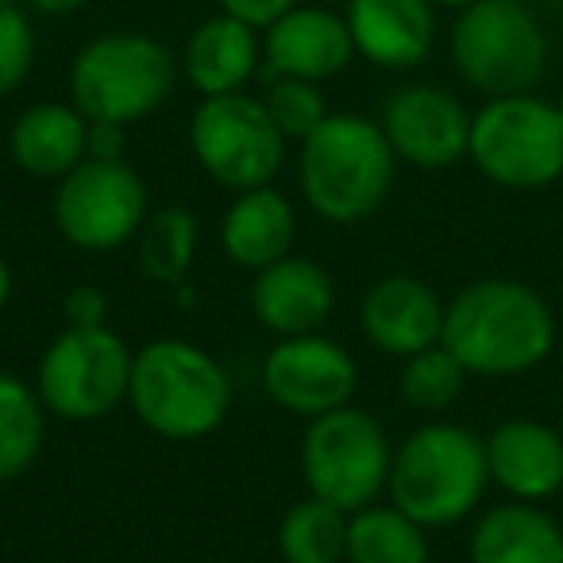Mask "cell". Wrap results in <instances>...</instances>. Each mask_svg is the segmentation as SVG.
Listing matches in <instances>:
<instances>
[{
    "mask_svg": "<svg viewBox=\"0 0 563 563\" xmlns=\"http://www.w3.org/2000/svg\"><path fill=\"white\" fill-rule=\"evenodd\" d=\"M347 517L332 501L301 498L278 525V552L286 563H340L347 555Z\"/></svg>",
    "mask_w": 563,
    "mask_h": 563,
    "instance_id": "cell-26",
    "label": "cell"
},
{
    "mask_svg": "<svg viewBox=\"0 0 563 563\" xmlns=\"http://www.w3.org/2000/svg\"><path fill=\"white\" fill-rule=\"evenodd\" d=\"M390 437L367 409L340 406L306 424L301 475L309 494L332 501L344 514L375 506V498L390 483Z\"/></svg>",
    "mask_w": 563,
    "mask_h": 563,
    "instance_id": "cell-7",
    "label": "cell"
},
{
    "mask_svg": "<svg viewBox=\"0 0 563 563\" xmlns=\"http://www.w3.org/2000/svg\"><path fill=\"white\" fill-rule=\"evenodd\" d=\"M35 12H43V16H70V12H78L86 0H27Z\"/></svg>",
    "mask_w": 563,
    "mask_h": 563,
    "instance_id": "cell-33",
    "label": "cell"
},
{
    "mask_svg": "<svg viewBox=\"0 0 563 563\" xmlns=\"http://www.w3.org/2000/svg\"><path fill=\"white\" fill-rule=\"evenodd\" d=\"M9 298H12V266L4 263V255H0V313H4Z\"/></svg>",
    "mask_w": 563,
    "mask_h": 563,
    "instance_id": "cell-34",
    "label": "cell"
},
{
    "mask_svg": "<svg viewBox=\"0 0 563 563\" xmlns=\"http://www.w3.org/2000/svg\"><path fill=\"white\" fill-rule=\"evenodd\" d=\"M440 344L467 375H525L548 360L555 344V317L532 286L514 278L471 282L444 306Z\"/></svg>",
    "mask_w": 563,
    "mask_h": 563,
    "instance_id": "cell-1",
    "label": "cell"
},
{
    "mask_svg": "<svg viewBox=\"0 0 563 563\" xmlns=\"http://www.w3.org/2000/svg\"><path fill=\"white\" fill-rule=\"evenodd\" d=\"M0 4H20V0H0Z\"/></svg>",
    "mask_w": 563,
    "mask_h": 563,
    "instance_id": "cell-38",
    "label": "cell"
},
{
    "mask_svg": "<svg viewBox=\"0 0 563 563\" xmlns=\"http://www.w3.org/2000/svg\"><path fill=\"white\" fill-rule=\"evenodd\" d=\"M147 217V181L124 158H86L58 178L55 224L74 247L112 251L135 240Z\"/></svg>",
    "mask_w": 563,
    "mask_h": 563,
    "instance_id": "cell-11",
    "label": "cell"
},
{
    "mask_svg": "<svg viewBox=\"0 0 563 563\" xmlns=\"http://www.w3.org/2000/svg\"><path fill=\"white\" fill-rule=\"evenodd\" d=\"M258 63H263V40L255 35V27L228 12L197 24L181 51V74L201 97L243 93Z\"/></svg>",
    "mask_w": 563,
    "mask_h": 563,
    "instance_id": "cell-19",
    "label": "cell"
},
{
    "mask_svg": "<svg viewBox=\"0 0 563 563\" xmlns=\"http://www.w3.org/2000/svg\"><path fill=\"white\" fill-rule=\"evenodd\" d=\"M555 109H560V120H563V93H560V101H555Z\"/></svg>",
    "mask_w": 563,
    "mask_h": 563,
    "instance_id": "cell-36",
    "label": "cell"
},
{
    "mask_svg": "<svg viewBox=\"0 0 563 563\" xmlns=\"http://www.w3.org/2000/svg\"><path fill=\"white\" fill-rule=\"evenodd\" d=\"M355 58L352 27L344 16L317 4H294L263 35V63L271 78L329 81L344 74Z\"/></svg>",
    "mask_w": 563,
    "mask_h": 563,
    "instance_id": "cell-14",
    "label": "cell"
},
{
    "mask_svg": "<svg viewBox=\"0 0 563 563\" xmlns=\"http://www.w3.org/2000/svg\"><path fill=\"white\" fill-rule=\"evenodd\" d=\"M347 563H429V537L398 506H363L347 517Z\"/></svg>",
    "mask_w": 563,
    "mask_h": 563,
    "instance_id": "cell-23",
    "label": "cell"
},
{
    "mask_svg": "<svg viewBox=\"0 0 563 563\" xmlns=\"http://www.w3.org/2000/svg\"><path fill=\"white\" fill-rule=\"evenodd\" d=\"M383 132L394 155L417 170H448L471 147V117L440 86H406L386 97Z\"/></svg>",
    "mask_w": 563,
    "mask_h": 563,
    "instance_id": "cell-13",
    "label": "cell"
},
{
    "mask_svg": "<svg viewBox=\"0 0 563 563\" xmlns=\"http://www.w3.org/2000/svg\"><path fill=\"white\" fill-rule=\"evenodd\" d=\"M452 63L486 97L529 93L548 70V35L529 4L475 0L452 27Z\"/></svg>",
    "mask_w": 563,
    "mask_h": 563,
    "instance_id": "cell-6",
    "label": "cell"
},
{
    "mask_svg": "<svg viewBox=\"0 0 563 563\" xmlns=\"http://www.w3.org/2000/svg\"><path fill=\"white\" fill-rule=\"evenodd\" d=\"M355 383H360V367L347 347L321 332L282 336L263 360V390L271 394L274 406L306 421L352 406Z\"/></svg>",
    "mask_w": 563,
    "mask_h": 563,
    "instance_id": "cell-12",
    "label": "cell"
},
{
    "mask_svg": "<svg viewBox=\"0 0 563 563\" xmlns=\"http://www.w3.org/2000/svg\"><path fill=\"white\" fill-rule=\"evenodd\" d=\"M336 309V286L329 271L313 258L286 255L255 271L251 282V313L274 336H306L321 332Z\"/></svg>",
    "mask_w": 563,
    "mask_h": 563,
    "instance_id": "cell-16",
    "label": "cell"
},
{
    "mask_svg": "<svg viewBox=\"0 0 563 563\" xmlns=\"http://www.w3.org/2000/svg\"><path fill=\"white\" fill-rule=\"evenodd\" d=\"M490 483L486 440L452 421L409 432L390 463V501L424 529H444L475 514Z\"/></svg>",
    "mask_w": 563,
    "mask_h": 563,
    "instance_id": "cell-4",
    "label": "cell"
},
{
    "mask_svg": "<svg viewBox=\"0 0 563 563\" xmlns=\"http://www.w3.org/2000/svg\"><path fill=\"white\" fill-rule=\"evenodd\" d=\"M128 147V128L112 124V120H89V143L86 158H124Z\"/></svg>",
    "mask_w": 563,
    "mask_h": 563,
    "instance_id": "cell-32",
    "label": "cell"
},
{
    "mask_svg": "<svg viewBox=\"0 0 563 563\" xmlns=\"http://www.w3.org/2000/svg\"><path fill=\"white\" fill-rule=\"evenodd\" d=\"M463 383H467V371L444 344H432L424 352L409 355L406 367H401V398L421 413H440V409L455 406Z\"/></svg>",
    "mask_w": 563,
    "mask_h": 563,
    "instance_id": "cell-27",
    "label": "cell"
},
{
    "mask_svg": "<svg viewBox=\"0 0 563 563\" xmlns=\"http://www.w3.org/2000/svg\"><path fill=\"white\" fill-rule=\"evenodd\" d=\"M263 104L274 124H278V132L298 143L309 140V135L332 117L329 104H324L321 86L306 78H271V86H266V93H263Z\"/></svg>",
    "mask_w": 563,
    "mask_h": 563,
    "instance_id": "cell-28",
    "label": "cell"
},
{
    "mask_svg": "<svg viewBox=\"0 0 563 563\" xmlns=\"http://www.w3.org/2000/svg\"><path fill=\"white\" fill-rule=\"evenodd\" d=\"M286 135L266 112L263 97H201L189 117V151L197 166L224 189H258L278 178L286 163Z\"/></svg>",
    "mask_w": 563,
    "mask_h": 563,
    "instance_id": "cell-10",
    "label": "cell"
},
{
    "mask_svg": "<svg viewBox=\"0 0 563 563\" xmlns=\"http://www.w3.org/2000/svg\"><path fill=\"white\" fill-rule=\"evenodd\" d=\"M35 63V35L20 4H0V101L16 93Z\"/></svg>",
    "mask_w": 563,
    "mask_h": 563,
    "instance_id": "cell-29",
    "label": "cell"
},
{
    "mask_svg": "<svg viewBox=\"0 0 563 563\" xmlns=\"http://www.w3.org/2000/svg\"><path fill=\"white\" fill-rule=\"evenodd\" d=\"M471 563H563V529L532 501L494 506L471 532Z\"/></svg>",
    "mask_w": 563,
    "mask_h": 563,
    "instance_id": "cell-22",
    "label": "cell"
},
{
    "mask_svg": "<svg viewBox=\"0 0 563 563\" xmlns=\"http://www.w3.org/2000/svg\"><path fill=\"white\" fill-rule=\"evenodd\" d=\"M294 235H298V212L290 197L274 186L243 189L228 205L220 220V247L243 271H263L290 255Z\"/></svg>",
    "mask_w": 563,
    "mask_h": 563,
    "instance_id": "cell-20",
    "label": "cell"
},
{
    "mask_svg": "<svg viewBox=\"0 0 563 563\" xmlns=\"http://www.w3.org/2000/svg\"><path fill=\"white\" fill-rule=\"evenodd\" d=\"M220 12H228V16L243 20V24L251 27H271L278 16H286V12L298 4V0H217Z\"/></svg>",
    "mask_w": 563,
    "mask_h": 563,
    "instance_id": "cell-31",
    "label": "cell"
},
{
    "mask_svg": "<svg viewBox=\"0 0 563 563\" xmlns=\"http://www.w3.org/2000/svg\"><path fill=\"white\" fill-rule=\"evenodd\" d=\"M398 155L383 124L355 112H332L309 140H301L298 181L309 209L332 224L367 220L390 197Z\"/></svg>",
    "mask_w": 563,
    "mask_h": 563,
    "instance_id": "cell-2",
    "label": "cell"
},
{
    "mask_svg": "<svg viewBox=\"0 0 563 563\" xmlns=\"http://www.w3.org/2000/svg\"><path fill=\"white\" fill-rule=\"evenodd\" d=\"M178 81L170 47L143 32H109L89 40L70 63V104L86 120L135 124L163 109Z\"/></svg>",
    "mask_w": 563,
    "mask_h": 563,
    "instance_id": "cell-5",
    "label": "cell"
},
{
    "mask_svg": "<svg viewBox=\"0 0 563 563\" xmlns=\"http://www.w3.org/2000/svg\"><path fill=\"white\" fill-rule=\"evenodd\" d=\"M197 217L189 209H158L143 220L140 235H135V258H140V274L158 286H181L197 258Z\"/></svg>",
    "mask_w": 563,
    "mask_h": 563,
    "instance_id": "cell-25",
    "label": "cell"
},
{
    "mask_svg": "<svg viewBox=\"0 0 563 563\" xmlns=\"http://www.w3.org/2000/svg\"><path fill=\"white\" fill-rule=\"evenodd\" d=\"M486 463L514 501H544L563 486V437L540 421H506L486 440Z\"/></svg>",
    "mask_w": 563,
    "mask_h": 563,
    "instance_id": "cell-18",
    "label": "cell"
},
{
    "mask_svg": "<svg viewBox=\"0 0 563 563\" xmlns=\"http://www.w3.org/2000/svg\"><path fill=\"white\" fill-rule=\"evenodd\" d=\"M47 437V409L40 394L12 371H0V483L32 471Z\"/></svg>",
    "mask_w": 563,
    "mask_h": 563,
    "instance_id": "cell-24",
    "label": "cell"
},
{
    "mask_svg": "<svg viewBox=\"0 0 563 563\" xmlns=\"http://www.w3.org/2000/svg\"><path fill=\"white\" fill-rule=\"evenodd\" d=\"M471 163L506 189H540L563 174L560 109L532 93L490 97L471 117Z\"/></svg>",
    "mask_w": 563,
    "mask_h": 563,
    "instance_id": "cell-8",
    "label": "cell"
},
{
    "mask_svg": "<svg viewBox=\"0 0 563 563\" xmlns=\"http://www.w3.org/2000/svg\"><path fill=\"white\" fill-rule=\"evenodd\" d=\"M437 9H455V12H463L467 4H475V0H432Z\"/></svg>",
    "mask_w": 563,
    "mask_h": 563,
    "instance_id": "cell-35",
    "label": "cell"
},
{
    "mask_svg": "<svg viewBox=\"0 0 563 563\" xmlns=\"http://www.w3.org/2000/svg\"><path fill=\"white\" fill-rule=\"evenodd\" d=\"M132 347L109 329H66L47 344L35 367V394L43 409L63 421H101L128 401Z\"/></svg>",
    "mask_w": 563,
    "mask_h": 563,
    "instance_id": "cell-9",
    "label": "cell"
},
{
    "mask_svg": "<svg viewBox=\"0 0 563 563\" xmlns=\"http://www.w3.org/2000/svg\"><path fill=\"white\" fill-rule=\"evenodd\" d=\"M509 4H529V0H509Z\"/></svg>",
    "mask_w": 563,
    "mask_h": 563,
    "instance_id": "cell-37",
    "label": "cell"
},
{
    "mask_svg": "<svg viewBox=\"0 0 563 563\" xmlns=\"http://www.w3.org/2000/svg\"><path fill=\"white\" fill-rule=\"evenodd\" d=\"M89 120L78 112V104L40 101L16 117L9 132V155L27 178L58 181L86 163Z\"/></svg>",
    "mask_w": 563,
    "mask_h": 563,
    "instance_id": "cell-21",
    "label": "cell"
},
{
    "mask_svg": "<svg viewBox=\"0 0 563 563\" xmlns=\"http://www.w3.org/2000/svg\"><path fill=\"white\" fill-rule=\"evenodd\" d=\"M66 329H101L109 321V298L97 286H74L63 301Z\"/></svg>",
    "mask_w": 563,
    "mask_h": 563,
    "instance_id": "cell-30",
    "label": "cell"
},
{
    "mask_svg": "<svg viewBox=\"0 0 563 563\" xmlns=\"http://www.w3.org/2000/svg\"><path fill=\"white\" fill-rule=\"evenodd\" d=\"M360 324L363 336L383 355L409 360V355L440 344L444 301L437 298L429 282L413 278V274H386L363 294Z\"/></svg>",
    "mask_w": 563,
    "mask_h": 563,
    "instance_id": "cell-15",
    "label": "cell"
},
{
    "mask_svg": "<svg viewBox=\"0 0 563 563\" xmlns=\"http://www.w3.org/2000/svg\"><path fill=\"white\" fill-rule=\"evenodd\" d=\"M355 55L383 70H413L437 43L432 0H347Z\"/></svg>",
    "mask_w": 563,
    "mask_h": 563,
    "instance_id": "cell-17",
    "label": "cell"
},
{
    "mask_svg": "<svg viewBox=\"0 0 563 563\" xmlns=\"http://www.w3.org/2000/svg\"><path fill=\"white\" fill-rule=\"evenodd\" d=\"M128 406L163 440H201L232 409V378L205 347L178 336L143 344L132 355Z\"/></svg>",
    "mask_w": 563,
    "mask_h": 563,
    "instance_id": "cell-3",
    "label": "cell"
}]
</instances>
